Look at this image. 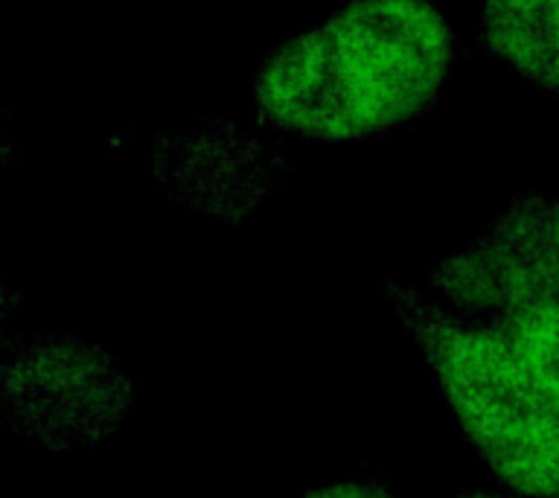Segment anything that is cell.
Returning <instances> with one entry per match:
<instances>
[{
    "label": "cell",
    "instance_id": "cell-1",
    "mask_svg": "<svg viewBox=\"0 0 559 498\" xmlns=\"http://www.w3.org/2000/svg\"><path fill=\"white\" fill-rule=\"evenodd\" d=\"M452 61V26L428 0H353L271 52L253 99L274 129L373 138L426 114Z\"/></svg>",
    "mask_w": 559,
    "mask_h": 498
},
{
    "label": "cell",
    "instance_id": "cell-2",
    "mask_svg": "<svg viewBox=\"0 0 559 498\" xmlns=\"http://www.w3.org/2000/svg\"><path fill=\"white\" fill-rule=\"evenodd\" d=\"M393 304L498 478L524 496H559V411L507 332L463 327L408 292H393Z\"/></svg>",
    "mask_w": 559,
    "mask_h": 498
},
{
    "label": "cell",
    "instance_id": "cell-3",
    "mask_svg": "<svg viewBox=\"0 0 559 498\" xmlns=\"http://www.w3.org/2000/svg\"><path fill=\"white\" fill-rule=\"evenodd\" d=\"M131 384L105 349L50 335L21 344L3 361L7 423L41 446L96 443L120 426Z\"/></svg>",
    "mask_w": 559,
    "mask_h": 498
},
{
    "label": "cell",
    "instance_id": "cell-4",
    "mask_svg": "<svg viewBox=\"0 0 559 498\" xmlns=\"http://www.w3.org/2000/svg\"><path fill=\"white\" fill-rule=\"evenodd\" d=\"M454 306L524 312L559 297V195H524L431 274Z\"/></svg>",
    "mask_w": 559,
    "mask_h": 498
},
{
    "label": "cell",
    "instance_id": "cell-5",
    "mask_svg": "<svg viewBox=\"0 0 559 498\" xmlns=\"http://www.w3.org/2000/svg\"><path fill=\"white\" fill-rule=\"evenodd\" d=\"M480 42L559 96V0H484Z\"/></svg>",
    "mask_w": 559,
    "mask_h": 498
},
{
    "label": "cell",
    "instance_id": "cell-6",
    "mask_svg": "<svg viewBox=\"0 0 559 498\" xmlns=\"http://www.w3.org/2000/svg\"><path fill=\"white\" fill-rule=\"evenodd\" d=\"M507 339L559 411V297L513 315Z\"/></svg>",
    "mask_w": 559,
    "mask_h": 498
},
{
    "label": "cell",
    "instance_id": "cell-7",
    "mask_svg": "<svg viewBox=\"0 0 559 498\" xmlns=\"http://www.w3.org/2000/svg\"><path fill=\"white\" fill-rule=\"evenodd\" d=\"M309 498H393L391 493H384L376 484L367 481H341V484H330V487L314 489Z\"/></svg>",
    "mask_w": 559,
    "mask_h": 498
},
{
    "label": "cell",
    "instance_id": "cell-8",
    "mask_svg": "<svg viewBox=\"0 0 559 498\" xmlns=\"http://www.w3.org/2000/svg\"><path fill=\"white\" fill-rule=\"evenodd\" d=\"M466 498H498V496H487V493H475V496H466Z\"/></svg>",
    "mask_w": 559,
    "mask_h": 498
}]
</instances>
